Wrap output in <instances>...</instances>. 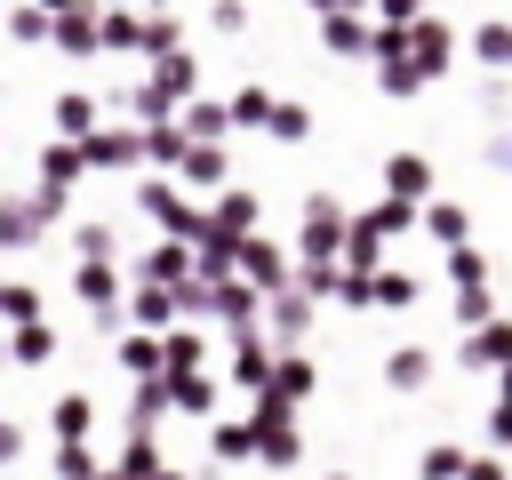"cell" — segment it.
<instances>
[{
  "instance_id": "1",
  "label": "cell",
  "mask_w": 512,
  "mask_h": 480,
  "mask_svg": "<svg viewBox=\"0 0 512 480\" xmlns=\"http://www.w3.org/2000/svg\"><path fill=\"white\" fill-rule=\"evenodd\" d=\"M480 48H488V64H512V32H504V24H496V32L480 40Z\"/></svg>"
}]
</instances>
